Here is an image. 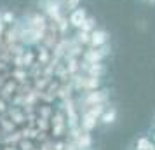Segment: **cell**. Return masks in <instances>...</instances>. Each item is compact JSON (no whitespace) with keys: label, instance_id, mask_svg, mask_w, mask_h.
<instances>
[{"label":"cell","instance_id":"1","mask_svg":"<svg viewBox=\"0 0 155 150\" xmlns=\"http://www.w3.org/2000/svg\"><path fill=\"white\" fill-rule=\"evenodd\" d=\"M38 5L42 9V12L47 16L49 21H58L63 18L64 4L63 0H38Z\"/></svg>","mask_w":155,"mask_h":150},{"label":"cell","instance_id":"2","mask_svg":"<svg viewBox=\"0 0 155 150\" xmlns=\"http://www.w3.org/2000/svg\"><path fill=\"white\" fill-rule=\"evenodd\" d=\"M106 54H108V44L103 47H91V49L84 51L82 61L84 63H101Z\"/></svg>","mask_w":155,"mask_h":150},{"label":"cell","instance_id":"3","mask_svg":"<svg viewBox=\"0 0 155 150\" xmlns=\"http://www.w3.org/2000/svg\"><path fill=\"white\" fill-rule=\"evenodd\" d=\"M108 91H98V89H94V91H87L85 96L82 98V103H84L85 107H92V105H98V103H105L106 98H108Z\"/></svg>","mask_w":155,"mask_h":150},{"label":"cell","instance_id":"4","mask_svg":"<svg viewBox=\"0 0 155 150\" xmlns=\"http://www.w3.org/2000/svg\"><path fill=\"white\" fill-rule=\"evenodd\" d=\"M99 77H92V75H85V77H77L75 79V86L77 89H82V91H94V89H98L99 86Z\"/></svg>","mask_w":155,"mask_h":150},{"label":"cell","instance_id":"5","mask_svg":"<svg viewBox=\"0 0 155 150\" xmlns=\"http://www.w3.org/2000/svg\"><path fill=\"white\" fill-rule=\"evenodd\" d=\"M87 11H85V7H77L73 9V11H70V14H68V23H70L71 28H80L82 26V23L87 19Z\"/></svg>","mask_w":155,"mask_h":150},{"label":"cell","instance_id":"6","mask_svg":"<svg viewBox=\"0 0 155 150\" xmlns=\"http://www.w3.org/2000/svg\"><path fill=\"white\" fill-rule=\"evenodd\" d=\"M108 44V33L103 28H96L91 32V47H103Z\"/></svg>","mask_w":155,"mask_h":150},{"label":"cell","instance_id":"7","mask_svg":"<svg viewBox=\"0 0 155 150\" xmlns=\"http://www.w3.org/2000/svg\"><path fill=\"white\" fill-rule=\"evenodd\" d=\"M80 70L87 72V75H92V77H101V75L105 73L106 68L101 63H84V61H82Z\"/></svg>","mask_w":155,"mask_h":150},{"label":"cell","instance_id":"8","mask_svg":"<svg viewBox=\"0 0 155 150\" xmlns=\"http://www.w3.org/2000/svg\"><path fill=\"white\" fill-rule=\"evenodd\" d=\"M98 115H94L91 110H85L84 115H82V128L85 131H91L92 128H96V122H98Z\"/></svg>","mask_w":155,"mask_h":150},{"label":"cell","instance_id":"9","mask_svg":"<svg viewBox=\"0 0 155 150\" xmlns=\"http://www.w3.org/2000/svg\"><path fill=\"white\" fill-rule=\"evenodd\" d=\"M99 119H101V122H103V124H113V122H115V119H117V110H115V108L105 110V112H103V115H101Z\"/></svg>","mask_w":155,"mask_h":150},{"label":"cell","instance_id":"10","mask_svg":"<svg viewBox=\"0 0 155 150\" xmlns=\"http://www.w3.org/2000/svg\"><path fill=\"white\" fill-rule=\"evenodd\" d=\"M75 40H77L80 45H89V44H91V33H89V32H84V30H77Z\"/></svg>","mask_w":155,"mask_h":150},{"label":"cell","instance_id":"11","mask_svg":"<svg viewBox=\"0 0 155 150\" xmlns=\"http://www.w3.org/2000/svg\"><path fill=\"white\" fill-rule=\"evenodd\" d=\"M91 143H92V140H91V135L89 133H84V135H80L78 136V142H77V145H78V148H89L91 147Z\"/></svg>","mask_w":155,"mask_h":150},{"label":"cell","instance_id":"12","mask_svg":"<svg viewBox=\"0 0 155 150\" xmlns=\"http://www.w3.org/2000/svg\"><path fill=\"white\" fill-rule=\"evenodd\" d=\"M136 150H155V145L147 138H140L136 143Z\"/></svg>","mask_w":155,"mask_h":150},{"label":"cell","instance_id":"13","mask_svg":"<svg viewBox=\"0 0 155 150\" xmlns=\"http://www.w3.org/2000/svg\"><path fill=\"white\" fill-rule=\"evenodd\" d=\"M2 21L5 23L7 26H11V25H14L18 19H16V14L12 11H2Z\"/></svg>","mask_w":155,"mask_h":150},{"label":"cell","instance_id":"14","mask_svg":"<svg viewBox=\"0 0 155 150\" xmlns=\"http://www.w3.org/2000/svg\"><path fill=\"white\" fill-rule=\"evenodd\" d=\"M78 30H84V32H89V33H91L92 30H96V19L91 18V16H87V19L82 23V26H80Z\"/></svg>","mask_w":155,"mask_h":150},{"label":"cell","instance_id":"15","mask_svg":"<svg viewBox=\"0 0 155 150\" xmlns=\"http://www.w3.org/2000/svg\"><path fill=\"white\" fill-rule=\"evenodd\" d=\"M38 61H40V65H45L47 61H49V47H40V52H38Z\"/></svg>","mask_w":155,"mask_h":150},{"label":"cell","instance_id":"16","mask_svg":"<svg viewBox=\"0 0 155 150\" xmlns=\"http://www.w3.org/2000/svg\"><path fill=\"white\" fill-rule=\"evenodd\" d=\"M33 58H35V54H33V51H25L23 52V65H26V66H30V65H33Z\"/></svg>","mask_w":155,"mask_h":150},{"label":"cell","instance_id":"17","mask_svg":"<svg viewBox=\"0 0 155 150\" xmlns=\"http://www.w3.org/2000/svg\"><path fill=\"white\" fill-rule=\"evenodd\" d=\"M147 2H155V0H147Z\"/></svg>","mask_w":155,"mask_h":150},{"label":"cell","instance_id":"18","mask_svg":"<svg viewBox=\"0 0 155 150\" xmlns=\"http://www.w3.org/2000/svg\"><path fill=\"white\" fill-rule=\"evenodd\" d=\"M153 140H155V135H153Z\"/></svg>","mask_w":155,"mask_h":150},{"label":"cell","instance_id":"19","mask_svg":"<svg viewBox=\"0 0 155 150\" xmlns=\"http://www.w3.org/2000/svg\"><path fill=\"white\" fill-rule=\"evenodd\" d=\"M63 2H66V0H63Z\"/></svg>","mask_w":155,"mask_h":150}]
</instances>
